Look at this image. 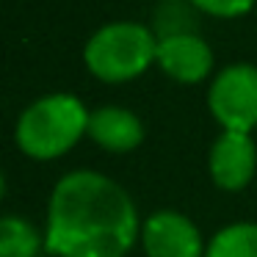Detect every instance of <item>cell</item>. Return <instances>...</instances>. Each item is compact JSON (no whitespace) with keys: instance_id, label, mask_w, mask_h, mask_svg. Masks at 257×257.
I'll use <instances>...</instances> for the list:
<instances>
[{"instance_id":"obj_4","label":"cell","mask_w":257,"mask_h":257,"mask_svg":"<svg viewBox=\"0 0 257 257\" xmlns=\"http://www.w3.org/2000/svg\"><path fill=\"white\" fill-rule=\"evenodd\" d=\"M207 108L221 130L251 133L257 127V67H224L207 89Z\"/></svg>"},{"instance_id":"obj_1","label":"cell","mask_w":257,"mask_h":257,"mask_svg":"<svg viewBox=\"0 0 257 257\" xmlns=\"http://www.w3.org/2000/svg\"><path fill=\"white\" fill-rule=\"evenodd\" d=\"M141 238L130 194L94 169H75L47 202L45 249L53 257H127Z\"/></svg>"},{"instance_id":"obj_10","label":"cell","mask_w":257,"mask_h":257,"mask_svg":"<svg viewBox=\"0 0 257 257\" xmlns=\"http://www.w3.org/2000/svg\"><path fill=\"white\" fill-rule=\"evenodd\" d=\"M205 257H257V221H235L210 238Z\"/></svg>"},{"instance_id":"obj_5","label":"cell","mask_w":257,"mask_h":257,"mask_svg":"<svg viewBox=\"0 0 257 257\" xmlns=\"http://www.w3.org/2000/svg\"><path fill=\"white\" fill-rule=\"evenodd\" d=\"M141 249L147 257H205V238L185 213L158 210L141 224Z\"/></svg>"},{"instance_id":"obj_2","label":"cell","mask_w":257,"mask_h":257,"mask_svg":"<svg viewBox=\"0 0 257 257\" xmlns=\"http://www.w3.org/2000/svg\"><path fill=\"white\" fill-rule=\"evenodd\" d=\"M89 113L75 94H45L20 113L14 141L31 161H56L89 133Z\"/></svg>"},{"instance_id":"obj_11","label":"cell","mask_w":257,"mask_h":257,"mask_svg":"<svg viewBox=\"0 0 257 257\" xmlns=\"http://www.w3.org/2000/svg\"><path fill=\"white\" fill-rule=\"evenodd\" d=\"M152 34L158 39L180 36V34H196V9L188 0H163L155 9Z\"/></svg>"},{"instance_id":"obj_12","label":"cell","mask_w":257,"mask_h":257,"mask_svg":"<svg viewBox=\"0 0 257 257\" xmlns=\"http://www.w3.org/2000/svg\"><path fill=\"white\" fill-rule=\"evenodd\" d=\"M191 6L199 14H207V17L216 20H238L243 14L251 12L257 0H188Z\"/></svg>"},{"instance_id":"obj_8","label":"cell","mask_w":257,"mask_h":257,"mask_svg":"<svg viewBox=\"0 0 257 257\" xmlns=\"http://www.w3.org/2000/svg\"><path fill=\"white\" fill-rule=\"evenodd\" d=\"M89 136L97 147L113 155H124L141 147L144 141V124L130 108L102 105L89 113Z\"/></svg>"},{"instance_id":"obj_6","label":"cell","mask_w":257,"mask_h":257,"mask_svg":"<svg viewBox=\"0 0 257 257\" xmlns=\"http://www.w3.org/2000/svg\"><path fill=\"white\" fill-rule=\"evenodd\" d=\"M207 172L221 191H243L257 172V147L251 136L221 130L207 155Z\"/></svg>"},{"instance_id":"obj_9","label":"cell","mask_w":257,"mask_h":257,"mask_svg":"<svg viewBox=\"0 0 257 257\" xmlns=\"http://www.w3.org/2000/svg\"><path fill=\"white\" fill-rule=\"evenodd\" d=\"M45 235L23 216H0V257H39Z\"/></svg>"},{"instance_id":"obj_14","label":"cell","mask_w":257,"mask_h":257,"mask_svg":"<svg viewBox=\"0 0 257 257\" xmlns=\"http://www.w3.org/2000/svg\"><path fill=\"white\" fill-rule=\"evenodd\" d=\"M39 257H53V254H39Z\"/></svg>"},{"instance_id":"obj_13","label":"cell","mask_w":257,"mask_h":257,"mask_svg":"<svg viewBox=\"0 0 257 257\" xmlns=\"http://www.w3.org/2000/svg\"><path fill=\"white\" fill-rule=\"evenodd\" d=\"M3 194H6V180H3V174H0V199H3Z\"/></svg>"},{"instance_id":"obj_7","label":"cell","mask_w":257,"mask_h":257,"mask_svg":"<svg viewBox=\"0 0 257 257\" xmlns=\"http://www.w3.org/2000/svg\"><path fill=\"white\" fill-rule=\"evenodd\" d=\"M155 64L166 78L194 86L213 72V50L199 34H180L158 39Z\"/></svg>"},{"instance_id":"obj_3","label":"cell","mask_w":257,"mask_h":257,"mask_svg":"<svg viewBox=\"0 0 257 257\" xmlns=\"http://www.w3.org/2000/svg\"><path fill=\"white\" fill-rule=\"evenodd\" d=\"M158 36L141 23H108L89 36L83 47V64L102 83H127L155 64Z\"/></svg>"}]
</instances>
